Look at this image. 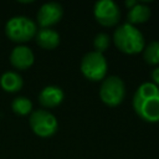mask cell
<instances>
[{"mask_svg":"<svg viewBox=\"0 0 159 159\" xmlns=\"http://www.w3.org/2000/svg\"><path fill=\"white\" fill-rule=\"evenodd\" d=\"M93 15L97 22L104 27H112L120 20V10L112 0H99L93 6Z\"/></svg>","mask_w":159,"mask_h":159,"instance_id":"cell-7","label":"cell"},{"mask_svg":"<svg viewBox=\"0 0 159 159\" xmlns=\"http://www.w3.org/2000/svg\"><path fill=\"white\" fill-rule=\"evenodd\" d=\"M116 47L125 55H137L143 52L145 40L143 34L133 25L125 22L118 26L113 34Z\"/></svg>","mask_w":159,"mask_h":159,"instance_id":"cell-2","label":"cell"},{"mask_svg":"<svg viewBox=\"0 0 159 159\" xmlns=\"http://www.w3.org/2000/svg\"><path fill=\"white\" fill-rule=\"evenodd\" d=\"M125 97V84L118 76L104 78L99 87V98L108 107L119 106Z\"/></svg>","mask_w":159,"mask_h":159,"instance_id":"cell-5","label":"cell"},{"mask_svg":"<svg viewBox=\"0 0 159 159\" xmlns=\"http://www.w3.org/2000/svg\"><path fill=\"white\" fill-rule=\"evenodd\" d=\"M30 128L40 138L52 137L58 128L57 118L47 109H36L30 114Z\"/></svg>","mask_w":159,"mask_h":159,"instance_id":"cell-6","label":"cell"},{"mask_svg":"<svg viewBox=\"0 0 159 159\" xmlns=\"http://www.w3.org/2000/svg\"><path fill=\"white\" fill-rule=\"evenodd\" d=\"M62 16H63L62 5L55 1H50L40 6L36 15V20L37 24L41 26V29H51L53 25L60 22Z\"/></svg>","mask_w":159,"mask_h":159,"instance_id":"cell-8","label":"cell"},{"mask_svg":"<svg viewBox=\"0 0 159 159\" xmlns=\"http://www.w3.org/2000/svg\"><path fill=\"white\" fill-rule=\"evenodd\" d=\"M150 7L147 4L143 2H138L135 6H133L132 9H129L127 19H128V24L135 26L138 24H144L149 20L150 17Z\"/></svg>","mask_w":159,"mask_h":159,"instance_id":"cell-13","label":"cell"},{"mask_svg":"<svg viewBox=\"0 0 159 159\" xmlns=\"http://www.w3.org/2000/svg\"><path fill=\"white\" fill-rule=\"evenodd\" d=\"M0 86L5 92L9 93H15L19 92L22 86H24V80L22 77L15 72V71H7L4 72L0 77Z\"/></svg>","mask_w":159,"mask_h":159,"instance_id":"cell-12","label":"cell"},{"mask_svg":"<svg viewBox=\"0 0 159 159\" xmlns=\"http://www.w3.org/2000/svg\"><path fill=\"white\" fill-rule=\"evenodd\" d=\"M111 45V39L107 34L104 32H99L94 36L93 39V47H94V51L96 52H99V53H103L104 51L108 50Z\"/></svg>","mask_w":159,"mask_h":159,"instance_id":"cell-16","label":"cell"},{"mask_svg":"<svg viewBox=\"0 0 159 159\" xmlns=\"http://www.w3.org/2000/svg\"><path fill=\"white\" fill-rule=\"evenodd\" d=\"M65 98V93L58 86H46L41 89L39 94V102L45 108H55L62 103Z\"/></svg>","mask_w":159,"mask_h":159,"instance_id":"cell-10","label":"cell"},{"mask_svg":"<svg viewBox=\"0 0 159 159\" xmlns=\"http://www.w3.org/2000/svg\"><path fill=\"white\" fill-rule=\"evenodd\" d=\"M137 4H138V1H137V0H128V1H125V2H124V5L128 7V10H129V9H132L133 6H135Z\"/></svg>","mask_w":159,"mask_h":159,"instance_id":"cell-18","label":"cell"},{"mask_svg":"<svg viewBox=\"0 0 159 159\" xmlns=\"http://www.w3.org/2000/svg\"><path fill=\"white\" fill-rule=\"evenodd\" d=\"M37 32V26L34 20L26 16H14L7 20L5 25V35L16 43L31 41Z\"/></svg>","mask_w":159,"mask_h":159,"instance_id":"cell-3","label":"cell"},{"mask_svg":"<svg viewBox=\"0 0 159 159\" xmlns=\"http://www.w3.org/2000/svg\"><path fill=\"white\" fill-rule=\"evenodd\" d=\"M11 109L17 116H27L32 113V102L27 97H16L11 102Z\"/></svg>","mask_w":159,"mask_h":159,"instance_id":"cell-14","label":"cell"},{"mask_svg":"<svg viewBox=\"0 0 159 159\" xmlns=\"http://www.w3.org/2000/svg\"><path fill=\"white\" fill-rule=\"evenodd\" d=\"M132 104L137 116L144 122H159V87L153 82H144L137 88Z\"/></svg>","mask_w":159,"mask_h":159,"instance_id":"cell-1","label":"cell"},{"mask_svg":"<svg viewBox=\"0 0 159 159\" xmlns=\"http://www.w3.org/2000/svg\"><path fill=\"white\" fill-rule=\"evenodd\" d=\"M80 70H81V73L87 80L93 82L102 81L104 80L108 70L107 60L103 53H99L96 51L87 52L81 60Z\"/></svg>","mask_w":159,"mask_h":159,"instance_id":"cell-4","label":"cell"},{"mask_svg":"<svg viewBox=\"0 0 159 159\" xmlns=\"http://www.w3.org/2000/svg\"><path fill=\"white\" fill-rule=\"evenodd\" d=\"M150 77H152L153 83H154L155 86H158V87H159V67H157V68H154V70L152 71Z\"/></svg>","mask_w":159,"mask_h":159,"instance_id":"cell-17","label":"cell"},{"mask_svg":"<svg viewBox=\"0 0 159 159\" xmlns=\"http://www.w3.org/2000/svg\"><path fill=\"white\" fill-rule=\"evenodd\" d=\"M35 62V55L32 50L25 45H19L12 48L10 53V63L14 68L25 71L29 70Z\"/></svg>","mask_w":159,"mask_h":159,"instance_id":"cell-9","label":"cell"},{"mask_svg":"<svg viewBox=\"0 0 159 159\" xmlns=\"http://www.w3.org/2000/svg\"><path fill=\"white\" fill-rule=\"evenodd\" d=\"M35 41L43 50H55L60 45V35L53 29H40L36 32Z\"/></svg>","mask_w":159,"mask_h":159,"instance_id":"cell-11","label":"cell"},{"mask_svg":"<svg viewBox=\"0 0 159 159\" xmlns=\"http://www.w3.org/2000/svg\"><path fill=\"white\" fill-rule=\"evenodd\" d=\"M143 58L148 65H159V41H152L144 47Z\"/></svg>","mask_w":159,"mask_h":159,"instance_id":"cell-15","label":"cell"}]
</instances>
